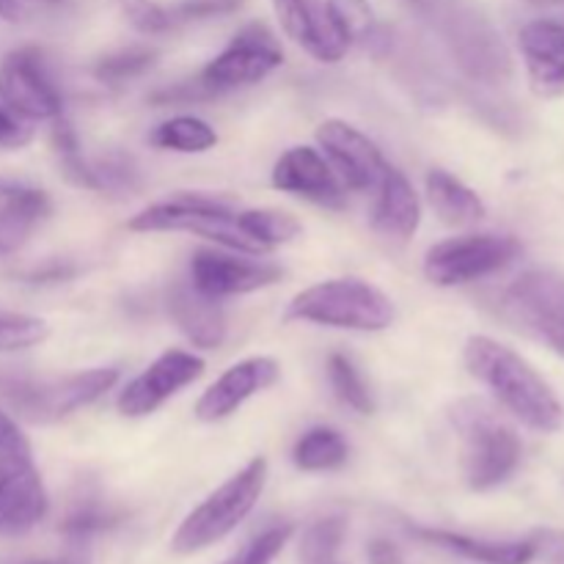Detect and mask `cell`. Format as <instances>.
Segmentation results:
<instances>
[{"label":"cell","mask_w":564,"mask_h":564,"mask_svg":"<svg viewBox=\"0 0 564 564\" xmlns=\"http://www.w3.org/2000/svg\"><path fill=\"white\" fill-rule=\"evenodd\" d=\"M154 58H158V53H154L152 47L116 50V53L105 55V58L97 61V66H94V77H97L102 86L119 88L124 86V83L141 77L143 72L152 69Z\"/></svg>","instance_id":"obj_30"},{"label":"cell","mask_w":564,"mask_h":564,"mask_svg":"<svg viewBox=\"0 0 564 564\" xmlns=\"http://www.w3.org/2000/svg\"><path fill=\"white\" fill-rule=\"evenodd\" d=\"M204 375V358L187 350H169L154 358L141 375L121 389L116 408L127 419H143L163 408L171 397L180 394Z\"/></svg>","instance_id":"obj_13"},{"label":"cell","mask_w":564,"mask_h":564,"mask_svg":"<svg viewBox=\"0 0 564 564\" xmlns=\"http://www.w3.org/2000/svg\"><path fill=\"white\" fill-rule=\"evenodd\" d=\"M521 242L507 235H463L435 242L424 257V275L435 286H460L488 279L521 257Z\"/></svg>","instance_id":"obj_10"},{"label":"cell","mask_w":564,"mask_h":564,"mask_svg":"<svg viewBox=\"0 0 564 564\" xmlns=\"http://www.w3.org/2000/svg\"><path fill=\"white\" fill-rule=\"evenodd\" d=\"M328 380L336 400H339L341 405L361 413V416H372L375 413L372 391H369L367 380H364V375L358 372V367L350 361V358L341 356V352H334V356L328 358Z\"/></svg>","instance_id":"obj_29"},{"label":"cell","mask_w":564,"mask_h":564,"mask_svg":"<svg viewBox=\"0 0 564 564\" xmlns=\"http://www.w3.org/2000/svg\"><path fill=\"white\" fill-rule=\"evenodd\" d=\"M427 202L435 209L441 224L446 226H474L485 218V204L471 187L444 169H433L427 174Z\"/></svg>","instance_id":"obj_25"},{"label":"cell","mask_w":564,"mask_h":564,"mask_svg":"<svg viewBox=\"0 0 564 564\" xmlns=\"http://www.w3.org/2000/svg\"><path fill=\"white\" fill-rule=\"evenodd\" d=\"M50 336V325L31 314L0 312V352H14L36 347Z\"/></svg>","instance_id":"obj_32"},{"label":"cell","mask_w":564,"mask_h":564,"mask_svg":"<svg viewBox=\"0 0 564 564\" xmlns=\"http://www.w3.org/2000/svg\"><path fill=\"white\" fill-rule=\"evenodd\" d=\"M47 215V193L39 187L0 180V257H11L20 251Z\"/></svg>","instance_id":"obj_23"},{"label":"cell","mask_w":564,"mask_h":564,"mask_svg":"<svg viewBox=\"0 0 564 564\" xmlns=\"http://www.w3.org/2000/svg\"><path fill=\"white\" fill-rule=\"evenodd\" d=\"M449 422L463 444V474L471 490H494L516 474L523 446L516 427L479 397L455 402Z\"/></svg>","instance_id":"obj_3"},{"label":"cell","mask_w":564,"mask_h":564,"mask_svg":"<svg viewBox=\"0 0 564 564\" xmlns=\"http://www.w3.org/2000/svg\"><path fill=\"white\" fill-rule=\"evenodd\" d=\"M127 229L185 231V235H196L202 240L215 242V246L229 248V251L257 253V257L268 253V248L253 235L246 209H231L229 204L207 196H193V193H180L171 202H160L141 209L138 215H132Z\"/></svg>","instance_id":"obj_5"},{"label":"cell","mask_w":564,"mask_h":564,"mask_svg":"<svg viewBox=\"0 0 564 564\" xmlns=\"http://www.w3.org/2000/svg\"><path fill=\"white\" fill-rule=\"evenodd\" d=\"M20 14H22L20 0H0V20L17 22L20 20Z\"/></svg>","instance_id":"obj_40"},{"label":"cell","mask_w":564,"mask_h":564,"mask_svg":"<svg viewBox=\"0 0 564 564\" xmlns=\"http://www.w3.org/2000/svg\"><path fill=\"white\" fill-rule=\"evenodd\" d=\"M119 383V369L97 367L64 378H31L0 372V400L11 413L33 424H53L94 405Z\"/></svg>","instance_id":"obj_6"},{"label":"cell","mask_w":564,"mask_h":564,"mask_svg":"<svg viewBox=\"0 0 564 564\" xmlns=\"http://www.w3.org/2000/svg\"><path fill=\"white\" fill-rule=\"evenodd\" d=\"M281 279L284 270L273 262H264L257 253L202 248L191 259V284L213 297L248 295V292L268 290Z\"/></svg>","instance_id":"obj_12"},{"label":"cell","mask_w":564,"mask_h":564,"mask_svg":"<svg viewBox=\"0 0 564 564\" xmlns=\"http://www.w3.org/2000/svg\"><path fill=\"white\" fill-rule=\"evenodd\" d=\"M463 361L468 375L523 427L543 435H554L564 427V405L556 391L512 347L490 336H471L463 347Z\"/></svg>","instance_id":"obj_1"},{"label":"cell","mask_w":564,"mask_h":564,"mask_svg":"<svg viewBox=\"0 0 564 564\" xmlns=\"http://www.w3.org/2000/svg\"><path fill=\"white\" fill-rule=\"evenodd\" d=\"M529 540L534 545V560H543L545 564H564L562 529H534Z\"/></svg>","instance_id":"obj_38"},{"label":"cell","mask_w":564,"mask_h":564,"mask_svg":"<svg viewBox=\"0 0 564 564\" xmlns=\"http://www.w3.org/2000/svg\"><path fill=\"white\" fill-rule=\"evenodd\" d=\"M149 141L165 152L204 154L218 143V132L209 121L198 119V116H174V119L154 127Z\"/></svg>","instance_id":"obj_28"},{"label":"cell","mask_w":564,"mask_h":564,"mask_svg":"<svg viewBox=\"0 0 564 564\" xmlns=\"http://www.w3.org/2000/svg\"><path fill=\"white\" fill-rule=\"evenodd\" d=\"M0 102L25 121H53L64 102L36 47H17L0 61Z\"/></svg>","instance_id":"obj_11"},{"label":"cell","mask_w":564,"mask_h":564,"mask_svg":"<svg viewBox=\"0 0 564 564\" xmlns=\"http://www.w3.org/2000/svg\"><path fill=\"white\" fill-rule=\"evenodd\" d=\"M61 174L77 187L97 193H132L141 187V171L130 154L108 152L99 158H86L77 152L58 154Z\"/></svg>","instance_id":"obj_21"},{"label":"cell","mask_w":564,"mask_h":564,"mask_svg":"<svg viewBox=\"0 0 564 564\" xmlns=\"http://www.w3.org/2000/svg\"><path fill=\"white\" fill-rule=\"evenodd\" d=\"M28 466H33L31 444H28V438L22 435L14 416L0 405V477L11 471H20V468Z\"/></svg>","instance_id":"obj_34"},{"label":"cell","mask_w":564,"mask_h":564,"mask_svg":"<svg viewBox=\"0 0 564 564\" xmlns=\"http://www.w3.org/2000/svg\"><path fill=\"white\" fill-rule=\"evenodd\" d=\"M281 64H284V50L275 33L262 22H251L235 33V39L198 72L196 80L213 99L218 94L262 83Z\"/></svg>","instance_id":"obj_9"},{"label":"cell","mask_w":564,"mask_h":564,"mask_svg":"<svg viewBox=\"0 0 564 564\" xmlns=\"http://www.w3.org/2000/svg\"><path fill=\"white\" fill-rule=\"evenodd\" d=\"M529 86L538 97L556 99L564 94V25L554 20H532L518 33Z\"/></svg>","instance_id":"obj_18"},{"label":"cell","mask_w":564,"mask_h":564,"mask_svg":"<svg viewBox=\"0 0 564 564\" xmlns=\"http://www.w3.org/2000/svg\"><path fill=\"white\" fill-rule=\"evenodd\" d=\"M375 191H378V198L372 207V229L386 240H411L422 224V202L408 176L389 165Z\"/></svg>","instance_id":"obj_20"},{"label":"cell","mask_w":564,"mask_h":564,"mask_svg":"<svg viewBox=\"0 0 564 564\" xmlns=\"http://www.w3.org/2000/svg\"><path fill=\"white\" fill-rule=\"evenodd\" d=\"M292 532H295V529H292L290 523L264 529L262 534H257L251 543L242 545V549L237 551L235 556H229L224 564H270L281 554V551H284V545L290 543Z\"/></svg>","instance_id":"obj_35"},{"label":"cell","mask_w":564,"mask_h":564,"mask_svg":"<svg viewBox=\"0 0 564 564\" xmlns=\"http://www.w3.org/2000/svg\"><path fill=\"white\" fill-rule=\"evenodd\" d=\"M317 143L347 191H375L389 169L378 143L341 119L323 121L317 127Z\"/></svg>","instance_id":"obj_14"},{"label":"cell","mask_w":564,"mask_h":564,"mask_svg":"<svg viewBox=\"0 0 564 564\" xmlns=\"http://www.w3.org/2000/svg\"><path fill=\"white\" fill-rule=\"evenodd\" d=\"M286 323L378 334L394 323V303L375 284L361 279H330L297 292L284 312Z\"/></svg>","instance_id":"obj_4"},{"label":"cell","mask_w":564,"mask_h":564,"mask_svg":"<svg viewBox=\"0 0 564 564\" xmlns=\"http://www.w3.org/2000/svg\"><path fill=\"white\" fill-rule=\"evenodd\" d=\"M116 523H119V516L110 512L108 507L94 505V501H83V505H77L75 510L66 516L61 532H64L72 543H86V540H91L94 534L113 529Z\"/></svg>","instance_id":"obj_33"},{"label":"cell","mask_w":564,"mask_h":564,"mask_svg":"<svg viewBox=\"0 0 564 564\" xmlns=\"http://www.w3.org/2000/svg\"><path fill=\"white\" fill-rule=\"evenodd\" d=\"M411 534H416L424 543L444 549L449 554L463 556L477 564H532L534 545L532 540H485L471 538V534L446 532V529H424L411 527Z\"/></svg>","instance_id":"obj_24"},{"label":"cell","mask_w":564,"mask_h":564,"mask_svg":"<svg viewBox=\"0 0 564 564\" xmlns=\"http://www.w3.org/2000/svg\"><path fill=\"white\" fill-rule=\"evenodd\" d=\"M449 50L457 69L482 86L512 77V55L490 17L471 0H405Z\"/></svg>","instance_id":"obj_2"},{"label":"cell","mask_w":564,"mask_h":564,"mask_svg":"<svg viewBox=\"0 0 564 564\" xmlns=\"http://www.w3.org/2000/svg\"><path fill=\"white\" fill-rule=\"evenodd\" d=\"M505 317L564 358V275L534 268L518 275L501 297Z\"/></svg>","instance_id":"obj_8"},{"label":"cell","mask_w":564,"mask_h":564,"mask_svg":"<svg viewBox=\"0 0 564 564\" xmlns=\"http://www.w3.org/2000/svg\"><path fill=\"white\" fill-rule=\"evenodd\" d=\"M31 3H39V6H58V3H64V0H31Z\"/></svg>","instance_id":"obj_42"},{"label":"cell","mask_w":564,"mask_h":564,"mask_svg":"<svg viewBox=\"0 0 564 564\" xmlns=\"http://www.w3.org/2000/svg\"><path fill=\"white\" fill-rule=\"evenodd\" d=\"M127 20L141 33H165L176 28L174 6L154 3V0H119Z\"/></svg>","instance_id":"obj_36"},{"label":"cell","mask_w":564,"mask_h":564,"mask_svg":"<svg viewBox=\"0 0 564 564\" xmlns=\"http://www.w3.org/2000/svg\"><path fill=\"white\" fill-rule=\"evenodd\" d=\"M523 3H529V6H562L564 0H523Z\"/></svg>","instance_id":"obj_41"},{"label":"cell","mask_w":564,"mask_h":564,"mask_svg":"<svg viewBox=\"0 0 564 564\" xmlns=\"http://www.w3.org/2000/svg\"><path fill=\"white\" fill-rule=\"evenodd\" d=\"M369 564H402V551L391 540L378 538L367 545Z\"/></svg>","instance_id":"obj_39"},{"label":"cell","mask_w":564,"mask_h":564,"mask_svg":"<svg viewBox=\"0 0 564 564\" xmlns=\"http://www.w3.org/2000/svg\"><path fill=\"white\" fill-rule=\"evenodd\" d=\"M279 364L268 356H251L237 361L235 367L226 369L196 402L198 422H224L231 413L240 411L251 397L262 394L264 389L279 380Z\"/></svg>","instance_id":"obj_16"},{"label":"cell","mask_w":564,"mask_h":564,"mask_svg":"<svg viewBox=\"0 0 564 564\" xmlns=\"http://www.w3.org/2000/svg\"><path fill=\"white\" fill-rule=\"evenodd\" d=\"M268 485V460L253 457L246 468L226 479L218 490L207 496L174 532L171 551L174 554H196L229 538L262 499Z\"/></svg>","instance_id":"obj_7"},{"label":"cell","mask_w":564,"mask_h":564,"mask_svg":"<svg viewBox=\"0 0 564 564\" xmlns=\"http://www.w3.org/2000/svg\"><path fill=\"white\" fill-rule=\"evenodd\" d=\"M33 138L31 121L20 119L14 110L0 102V149H22Z\"/></svg>","instance_id":"obj_37"},{"label":"cell","mask_w":564,"mask_h":564,"mask_svg":"<svg viewBox=\"0 0 564 564\" xmlns=\"http://www.w3.org/2000/svg\"><path fill=\"white\" fill-rule=\"evenodd\" d=\"M169 314L193 347L215 350L226 339V312L220 306V297L204 295L191 281L176 284L169 292Z\"/></svg>","instance_id":"obj_19"},{"label":"cell","mask_w":564,"mask_h":564,"mask_svg":"<svg viewBox=\"0 0 564 564\" xmlns=\"http://www.w3.org/2000/svg\"><path fill=\"white\" fill-rule=\"evenodd\" d=\"M273 185L281 193L328 209H341L347 202V187L341 185L325 154L312 147L286 149L273 165Z\"/></svg>","instance_id":"obj_15"},{"label":"cell","mask_w":564,"mask_h":564,"mask_svg":"<svg viewBox=\"0 0 564 564\" xmlns=\"http://www.w3.org/2000/svg\"><path fill=\"white\" fill-rule=\"evenodd\" d=\"M47 490L33 466L0 477V534H25L47 516Z\"/></svg>","instance_id":"obj_22"},{"label":"cell","mask_w":564,"mask_h":564,"mask_svg":"<svg viewBox=\"0 0 564 564\" xmlns=\"http://www.w3.org/2000/svg\"><path fill=\"white\" fill-rule=\"evenodd\" d=\"M345 518L328 516L314 521L301 538V562L303 564H330L336 551L341 549L345 540Z\"/></svg>","instance_id":"obj_31"},{"label":"cell","mask_w":564,"mask_h":564,"mask_svg":"<svg viewBox=\"0 0 564 564\" xmlns=\"http://www.w3.org/2000/svg\"><path fill=\"white\" fill-rule=\"evenodd\" d=\"M350 457V444L334 427H312L292 446V463L306 474H323L341 468Z\"/></svg>","instance_id":"obj_27"},{"label":"cell","mask_w":564,"mask_h":564,"mask_svg":"<svg viewBox=\"0 0 564 564\" xmlns=\"http://www.w3.org/2000/svg\"><path fill=\"white\" fill-rule=\"evenodd\" d=\"M325 9H328L330 22L347 42V47L358 44V47H367L372 53H383L391 44L369 0H325Z\"/></svg>","instance_id":"obj_26"},{"label":"cell","mask_w":564,"mask_h":564,"mask_svg":"<svg viewBox=\"0 0 564 564\" xmlns=\"http://www.w3.org/2000/svg\"><path fill=\"white\" fill-rule=\"evenodd\" d=\"M273 9L281 22V31L297 47L306 50L314 61L336 64V61L345 58L347 42L330 22L323 0H273Z\"/></svg>","instance_id":"obj_17"}]
</instances>
